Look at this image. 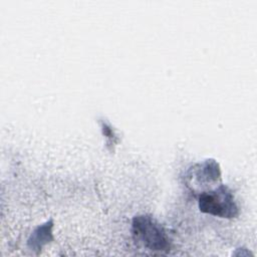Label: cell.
<instances>
[{
    "mask_svg": "<svg viewBox=\"0 0 257 257\" xmlns=\"http://www.w3.org/2000/svg\"><path fill=\"white\" fill-rule=\"evenodd\" d=\"M51 229H52L51 221L37 227L33 231V233L31 234L28 240V245L30 246V248L39 250L43 245L47 244L50 240H52Z\"/></svg>",
    "mask_w": 257,
    "mask_h": 257,
    "instance_id": "cell-4",
    "label": "cell"
},
{
    "mask_svg": "<svg viewBox=\"0 0 257 257\" xmlns=\"http://www.w3.org/2000/svg\"><path fill=\"white\" fill-rule=\"evenodd\" d=\"M101 130H102L103 135L107 138V140H109L110 144H114L113 140L115 139V135H114L112 128L110 127V125L104 121H101Z\"/></svg>",
    "mask_w": 257,
    "mask_h": 257,
    "instance_id": "cell-5",
    "label": "cell"
},
{
    "mask_svg": "<svg viewBox=\"0 0 257 257\" xmlns=\"http://www.w3.org/2000/svg\"><path fill=\"white\" fill-rule=\"evenodd\" d=\"M134 239L148 250L166 252L170 250V238L165 228L152 216L141 215L133 220Z\"/></svg>",
    "mask_w": 257,
    "mask_h": 257,
    "instance_id": "cell-1",
    "label": "cell"
},
{
    "mask_svg": "<svg viewBox=\"0 0 257 257\" xmlns=\"http://www.w3.org/2000/svg\"><path fill=\"white\" fill-rule=\"evenodd\" d=\"M221 171L219 164L214 160H206L202 164L196 165L189 172V179L202 188H206L205 191L209 190L208 185L212 186L220 181Z\"/></svg>",
    "mask_w": 257,
    "mask_h": 257,
    "instance_id": "cell-3",
    "label": "cell"
},
{
    "mask_svg": "<svg viewBox=\"0 0 257 257\" xmlns=\"http://www.w3.org/2000/svg\"><path fill=\"white\" fill-rule=\"evenodd\" d=\"M199 209L201 212L231 219L238 215V206L231 190L225 185L203 191L199 194Z\"/></svg>",
    "mask_w": 257,
    "mask_h": 257,
    "instance_id": "cell-2",
    "label": "cell"
}]
</instances>
